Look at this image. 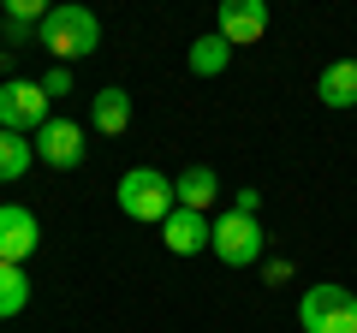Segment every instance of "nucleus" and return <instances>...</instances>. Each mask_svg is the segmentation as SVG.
Masks as SVG:
<instances>
[{
  "instance_id": "19",
  "label": "nucleus",
  "mask_w": 357,
  "mask_h": 333,
  "mask_svg": "<svg viewBox=\"0 0 357 333\" xmlns=\"http://www.w3.org/2000/svg\"><path fill=\"white\" fill-rule=\"evenodd\" d=\"M256 203H262V191H238V196H232V208H238V215H256Z\"/></svg>"
},
{
  "instance_id": "4",
  "label": "nucleus",
  "mask_w": 357,
  "mask_h": 333,
  "mask_svg": "<svg viewBox=\"0 0 357 333\" xmlns=\"http://www.w3.org/2000/svg\"><path fill=\"white\" fill-rule=\"evenodd\" d=\"M208 250H215L227 268H250V262H262V226H256V215L227 208V215L215 220V232H208Z\"/></svg>"
},
{
  "instance_id": "10",
  "label": "nucleus",
  "mask_w": 357,
  "mask_h": 333,
  "mask_svg": "<svg viewBox=\"0 0 357 333\" xmlns=\"http://www.w3.org/2000/svg\"><path fill=\"white\" fill-rule=\"evenodd\" d=\"M316 95H321V107H357V60H333L316 77Z\"/></svg>"
},
{
  "instance_id": "14",
  "label": "nucleus",
  "mask_w": 357,
  "mask_h": 333,
  "mask_svg": "<svg viewBox=\"0 0 357 333\" xmlns=\"http://www.w3.org/2000/svg\"><path fill=\"white\" fill-rule=\"evenodd\" d=\"M30 161H36V143H24L18 131H0V185H13L30 173Z\"/></svg>"
},
{
  "instance_id": "8",
  "label": "nucleus",
  "mask_w": 357,
  "mask_h": 333,
  "mask_svg": "<svg viewBox=\"0 0 357 333\" xmlns=\"http://www.w3.org/2000/svg\"><path fill=\"white\" fill-rule=\"evenodd\" d=\"M220 36H227L232 48L262 42L268 36V6L262 0H227V6H220Z\"/></svg>"
},
{
  "instance_id": "12",
  "label": "nucleus",
  "mask_w": 357,
  "mask_h": 333,
  "mask_svg": "<svg viewBox=\"0 0 357 333\" xmlns=\"http://www.w3.org/2000/svg\"><path fill=\"white\" fill-rule=\"evenodd\" d=\"M227 65H232V42L220 36V30H208V36L191 42V72L197 77H220Z\"/></svg>"
},
{
  "instance_id": "3",
  "label": "nucleus",
  "mask_w": 357,
  "mask_h": 333,
  "mask_svg": "<svg viewBox=\"0 0 357 333\" xmlns=\"http://www.w3.org/2000/svg\"><path fill=\"white\" fill-rule=\"evenodd\" d=\"M304 333H357V292L345 286H310L298 304Z\"/></svg>"
},
{
  "instance_id": "13",
  "label": "nucleus",
  "mask_w": 357,
  "mask_h": 333,
  "mask_svg": "<svg viewBox=\"0 0 357 333\" xmlns=\"http://www.w3.org/2000/svg\"><path fill=\"white\" fill-rule=\"evenodd\" d=\"M89 119H96V131L119 137V131L131 125V95H126V90H102L96 102H89Z\"/></svg>"
},
{
  "instance_id": "7",
  "label": "nucleus",
  "mask_w": 357,
  "mask_h": 333,
  "mask_svg": "<svg viewBox=\"0 0 357 333\" xmlns=\"http://www.w3.org/2000/svg\"><path fill=\"white\" fill-rule=\"evenodd\" d=\"M36 161H48L54 173L77 166L84 161V125H77V119H48V125L36 131Z\"/></svg>"
},
{
  "instance_id": "15",
  "label": "nucleus",
  "mask_w": 357,
  "mask_h": 333,
  "mask_svg": "<svg viewBox=\"0 0 357 333\" xmlns=\"http://www.w3.org/2000/svg\"><path fill=\"white\" fill-rule=\"evenodd\" d=\"M54 6H42V0H13L6 13H0V24H6V42H24L30 30H42V18H48Z\"/></svg>"
},
{
  "instance_id": "9",
  "label": "nucleus",
  "mask_w": 357,
  "mask_h": 333,
  "mask_svg": "<svg viewBox=\"0 0 357 333\" xmlns=\"http://www.w3.org/2000/svg\"><path fill=\"white\" fill-rule=\"evenodd\" d=\"M208 232H215V220H208V215H191V208H173V215L161 220V238H167L173 256H197V250L208 244Z\"/></svg>"
},
{
  "instance_id": "5",
  "label": "nucleus",
  "mask_w": 357,
  "mask_h": 333,
  "mask_svg": "<svg viewBox=\"0 0 357 333\" xmlns=\"http://www.w3.org/2000/svg\"><path fill=\"white\" fill-rule=\"evenodd\" d=\"M48 125V90L30 84V77H13V84H0V131H42Z\"/></svg>"
},
{
  "instance_id": "18",
  "label": "nucleus",
  "mask_w": 357,
  "mask_h": 333,
  "mask_svg": "<svg viewBox=\"0 0 357 333\" xmlns=\"http://www.w3.org/2000/svg\"><path fill=\"white\" fill-rule=\"evenodd\" d=\"M262 280H268V286H286V280H292V262L268 256V262H262Z\"/></svg>"
},
{
  "instance_id": "6",
  "label": "nucleus",
  "mask_w": 357,
  "mask_h": 333,
  "mask_svg": "<svg viewBox=\"0 0 357 333\" xmlns=\"http://www.w3.org/2000/svg\"><path fill=\"white\" fill-rule=\"evenodd\" d=\"M42 244V226L36 215H30L24 203H0V262H13V268H24V256Z\"/></svg>"
},
{
  "instance_id": "16",
  "label": "nucleus",
  "mask_w": 357,
  "mask_h": 333,
  "mask_svg": "<svg viewBox=\"0 0 357 333\" xmlns=\"http://www.w3.org/2000/svg\"><path fill=\"white\" fill-rule=\"evenodd\" d=\"M24 304H30V280H24V268L0 262V321H13Z\"/></svg>"
},
{
  "instance_id": "1",
  "label": "nucleus",
  "mask_w": 357,
  "mask_h": 333,
  "mask_svg": "<svg viewBox=\"0 0 357 333\" xmlns=\"http://www.w3.org/2000/svg\"><path fill=\"white\" fill-rule=\"evenodd\" d=\"M114 196H119V208H126L131 220H143V226H161V220L178 208L173 179H167V173H155V166H131L126 179H119Z\"/></svg>"
},
{
  "instance_id": "11",
  "label": "nucleus",
  "mask_w": 357,
  "mask_h": 333,
  "mask_svg": "<svg viewBox=\"0 0 357 333\" xmlns=\"http://www.w3.org/2000/svg\"><path fill=\"white\" fill-rule=\"evenodd\" d=\"M173 196H178V208H191V215H208V208H215V196H220V179L208 173V166H191L185 179H173Z\"/></svg>"
},
{
  "instance_id": "2",
  "label": "nucleus",
  "mask_w": 357,
  "mask_h": 333,
  "mask_svg": "<svg viewBox=\"0 0 357 333\" xmlns=\"http://www.w3.org/2000/svg\"><path fill=\"white\" fill-rule=\"evenodd\" d=\"M96 42H102V18L89 6H54L42 18V48H54V60H84L96 54Z\"/></svg>"
},
{
  "instance_id": "17",
  "label": "nucleus",
  "mask_w": 357,
  "mask_h": 333,
  "mask_svg": "<svg viewBox=\"0 0 357 333\" xmlns=\"http://www.w3.org/2000/svg\"><path fill=\"white\" fill-rule=\"evenodd\" d=\"M42 90H48V102H54V95H66V90H72V72H66V65H54V72L42 77Z\"/></svg>"
},
{
  "instance_id": "20",
  "label": "nucleus",
  "mask_w": 357,
  "mask_h": 333,
  "mask_svg": "<svg viewBox=\"0 0 357 333\" xmlns=\"http://www.w3.org/2000/svg\"><path fill=\"white\" fill-rule=\"evenodd\" d=\"M0 65H6V54H0Z\"/></svg>"
}]
</instances>
